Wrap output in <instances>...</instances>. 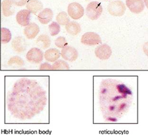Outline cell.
<instances>
[{"label":"cell","instance_id":"1","mask_svg":"<svg viewBox=\"0 0 148 135\" xmlns=\"http://www.w3.org/2000/svg\"><path fill=\"white\" fill-rule=\"evenodd\" d=\"M46 91L36 80L23 77L15 82L6 99V106L16 119H31L40 114L46 106Z\"/></svg>","mask_w":148,"mask_h":135},{"label":"cell","instance_id":"2","mask_svg":"<svg viewBox=\"0 0 148 135\" xmlns=\"http://www.w3.org/2000/svg\"><path fill=\"white\" fill-rule=\"evenodd\" d=\"M99 95L103 118L109 122H115L128 110L132 94L131 90L123 83L107 79L101 82Z\"/></svg>","mask_w":148,"mask_h":135},{"label":"cell","instance_id":"3","mask_svg":"<svg viewBox=\"0 0 148 135\" xmlns=\"http://www.w3.org/2000/svg\"><path fill=\"white\" fill-rule=\"evenodd\" d=\"M103 12L101 3L98 1H92L89 3L86 8V14L90 20H97L100 17Z\"/></svg>","mask_w":148,"mask_h":135},{"label":"cell","instance_id":"4","mask_svg":"<svg viewBox=\"0 0 148 135\" xmlns=\"http://www.w3.org/2000/svg\"><path fill=\"white\" fill-rule=\"evenodd\" d=\"M107 10L112 16H122L125 13L126 7L123 1L118 0L111 2L107 7Z\"/></svg>","mask_w":148,"mask_h":135},{"label":"cell","instance_id":"5","mask_svg":"<svg viewBox=\"0 0 148 135\" xmlns=\"http://www.w3.org/2000/svg\"><path fill=\"white\" fill-rule=\"evenodd\" d=\"M81 42L85 45L94 46L101 44L102 40L98 34L95 32H88L82 36Z\"/></svg>","mask_w":148,"mask_h":135},{"label":"cell","instance_id":"6","mask_svg":"<svg viewBox=\"0 0 148 135\" xmlns=\"http://www.w3.org/2000/svg\"><path fill=\"white\" fill-rule=\"evenodd\" d=\"M44 57L42 51L37 48H32L26 55L27 61L34 64H40L43 61Z\"/></svg>","mask_w":148,"mask_h":135},{"label":"cell","instance_id":"7","mask_svg":"<svg viewBox=\"0 0 148 135\" xmlns=\"http://www.w3.org/2000/svg\"><path fill=\"white\" fill-rule=\"evenodd\" d=\"M68 12L69 16L74 20H78L84 14V9L81 4L73 3L68 6Z\"/></svg>","mask_w":148,"mask_h":135},{"label":"cell","instance_id":"8","mask_svg":"<svg viewBox=\"0 0 148 135\" xmlns=\"http://www.w3.org/2000/svg\"><path fill=\"white\" fill-rule=\"evenodd\" d=\"M95 56L102 60L108 59L111 57L112 50L109 45L103 44L100 45L95 48Z\"/></svg>","mask_w":148,"mask_h":135},{"label":"cell","instance_id":"9","mask_svg":"<svg viewBox=\"0 0 148 135\" xmlns=\"http://www.w3.org/2000/svg\"><path fill=\"white\" fill-rule=\"evenodd\" d=\"M61 57L66 61L70 62L75 61L78 58V51L72 46H66L62 48L61 51Z\"/></svg>","mask_w":148,"mask_h":135},{"label":"cell","instance_id":"10","mask_svg":"<svg viewBox=\"0 0 148 135\" xmlns=\"http://www.w3.org/2000/svg\"><path fill=\"white\" fill-rule=\"evenodd\" d=\"M126 4L132 13L138 14L142 12L144 9L143 0H126Z\"/></svg>","mask_w":148,"mask_h":135},{"label":"cell","instance_id":"11","mask_svg":"<svg viewBox=\"0 0 148 135\" xmlns=\"http://www.w3.org/2000/svg\"><path fill=\"white\" fill-rule=\"evenodd\" d=\"M40 29L38 26L35 23H30L24 29L23 33L28 40H33L36 37L40 32Z\"/></svg>","mask_w":148,"mask_h":135},{"label":"cell","instance_id":"12","mask_svg":"<svg viewBox=\"0 0 148 135\" xmlns=\"http://www.w3.org/2000/svg\"><path fill=\"white\" fill-rule=\"evenodd\" d=\"M31 12L28 10H22L16 15L17 22L20 25L25 27L29 24L31 18Z\"/></svg>","mask_w":148,"mask_h":135},{"label":"cell","instance_id":"13","mask_svg":"<svg viewBox=\"0 0 148 135\" xmlns=\"http://www.w3.org/2000/svg\"><path fill=\"white\" fill-rule=\"evenodd\" d=\"M27 44L25 39L21 36L15 38L12 42L13 50L17 53H22L26 49Z\"/></svg>","mask_w":148,"mask_h":135},{"label":"cell","instance_id":"14","mask_svg":"<svg viewBox=\"0 0 148 135\" xmlns=\"http://www.w3.org/2000/svg\"><path fill=\"white\" fill-rule=\"evenodd\" d=\"M53 12L49 8H46L41 11L38 15V19L42 24H47L51 21L53 18Z\"/></svg>","mask_w":148,"mask_h":135},{"label":"cell","instance_id":"15","mask_svg":"<svg viewBox=\"0 0 148 135\" xmlns=\"http://www.w3.org/2000/svg\"><path fill=\"white\" fill-rule=\"evenodd\" d=\"M15 5L12 0H4L1 3L2 12L5 17H9L14 14L15 12Z\"/></svg>","mask_w":148,"mask_h":135},{"label":"cell","instance_id":"16","mask_svg":"<svg viewBox=\"0 0 148 135\" xmlns=\"http://www.w3.org/2000/svg\"><path fill=\"white\" fill-rule=\"evenodd\" d=\"M61 56V52L56 48H50L47 50L44 54L45 60L48 62L54 63Z\"/></svg>","mask_w":148,"mask_h":135},{"label":"cell","instance_id":"17","mask_svg":"<svg viewBox=\"0 0 148 135\" xmlns=\"http://www.w3.org/2000/svg\"><path fill=\"white\" fill-rule=\"evenodd\" d=\"M26 8L31 13L36 14L43 8L42 3L38 0H29L26 4Z\"/></svg>","mask_w":148,"mask_h":135},{"label":"cell","instance_id":"18","mask_svg":"<svg viewBox=\"0 0 148 135\" xmlns=\"http://www.w3.org/2000/svg\"><path fill=\"white\" fill-rule=\"evenodd\" d=\"M36 45L39 48L46 49L51 45V40L49 36L46 34L40 35L36 40Z\"/></svg>","mask_w":148,"mask_h":135},{"label":"cell","instance_id":"19","mask_svg":"<svg viewBox=\"0 0 148 135\" xmlns=\"http://www.w3.org/2000/svg\"><path fill=\"white\" fill-rule=\"evenodd\" d=\"M66 31L72 36H76L81 32L80 25L75 21H71L66 25Z\"/></svg>","mask_w":148,"mask_h":135},{"label":"cell","instance_id":"20","mask_svg":"<svg viewBox=\"0 0 148 135\" xmlns=\"http://www.w3.org/2000/svg\"><path fill=\"white\" fill-rule=\"evenodd\" d=\"M7 65L10 66L22 67L24 65V61L20 57L14 56L10 58L7 62Z\"/></svg>","mask_w":148,"mask_h":135},{"label":"cell","instance_id":"21","mask_svg":"<svg viewBox=\"0 0 148 135\" xmlns=\"http://www.w3.org/2000/svg\"><path fill=\"white\" fill-rule=\"evenodd\" d=\"M12 33L9 29L5 28L1 29V42L2 44H7L11 41Z\"/></svg>","mask_w":148,"mask_h":135},{"label":"cell","instance_id":"22","mask_svg":"<svg viewBox=\"0 0 148 135\" xmlns=\"http://www.w3.org/2000/svg\"><path fill=\"white\" fill-rule=\"evenodd\" d=\"M69 68L68 63L63 60H58L52 65L53 70H68Z\"/></svg>","mask_w":148,"mask_h":135},{"label":"cell","instance_id":"23","mask_svg":"<svg viewBox=\"0 0 148 135\" xmlns=\"http://www.w3.org/2000/svg\"><path fill=\"white\" fill-rule=\"evenodd\" d=\"M56 20L58 24L63 26L66 25L70 21L67 13L64 12L58 13L56 17Z\"/></svg>","mask_w":148,"mask_h":135},{"label":"cell","instance_id":"24","mask_svg":"<svg viewBox=\"0 0 148 135\" xmlns=\"http://www.w3.org/2000/svg\"><path fill=\"white\" fill-rule=\"evenodd\" d=\"M49 33L51 36H55L60 31V27L58 23L53 22L49 26Z\"/></svg>","mask_w":148,"mask_h":135},{"label":"cell","instance_id":"25","mask_svg":"<svg viewBox=\"0 0 148 135\" xmlns=\"http://www.w3.org/2000/svg\"><path fill=\"white\" fill-rule=\"evenodd\" d=\"M55 44L56 46L60 48H63L66 46H68V43L65 38L63 37H59L55 41Z\"/></svg>","mask_w":148,"mask_h":135},{"label":"cell","instance_id":"26","mask_svg":"<svg viewBox=\"0 0 148 135\" xmlns=\"http://www.w3.org/2000/svg\"><path fill=\"white\" fill-rule=\"evenodd\" d=\"M39 68L40 70H52V65H50L48 63H44L40 65Z\"/></svg>","mask_w":148,"mask_h":135},{"label":"cell","instance_id":"27","mask_svg":"<svg viewBox=\"0 0 148 135\" xmlns=\"http://www.w3.org/2000/svg\"><path fill=\"white\" fill-rule=\"evenodd\" d=\"M15 5L18 6H23L26 4L29 0H12Z\"/></svg>","mask_w":148,"mask_h":135},{"label":"cell","instance_id":"28","mask_svg":"<svg viewBox=\"0 0 148 135\" xmlns=\"http://www.w3.org/2000/svg\"><path fill=\"white\" fill-rule=\"evenodd\" d=\"M143 50L146 55L148 57V42H146L143 45Z\"/></svg>","mask_w":148,"mask_h":135},{"label":"cell","instance_id":"29","mask_svg":"<svg viewBox=\"0 0 148 135\" xmlns=\"http://www.w3.org/2000/svg\"><path fill=\"white\" fill-rule=\"evenodd\" d=\"M144 1L146 6L147 8L148 9V0H144Z\"/></svg>","mask_w":148,"mask_h":135},{"label":"cell","instance_id":"30","mask_svg":"<svg viewBox=\"0 0 148 135\" xmlns=\"http://www.w3.org/2000/svg\"><path fill=\"white\" fill-rule=\"evenodd\" d=\"M105 1H109V0H104Z\"/></svg>","mask_w":148,"mask_h":135}]
</instances>
